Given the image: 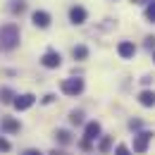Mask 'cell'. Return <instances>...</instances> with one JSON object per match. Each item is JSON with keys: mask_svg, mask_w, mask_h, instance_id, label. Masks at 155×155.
Here are the masks:
<instances>
[{"mask_svg": "<svg viewBox=\"0 0 155 155\" xmlns=\"http://www.w3.org/2000/svg\"><path fill=\"white\" fill-rule=\"evenodd\" d=\"M55 138H58L60 143H69V141H72L69 131H64V129H58V131H55Z\"/></svg>", "mask_w": 155, "mask_h": 155, "instance_id": "14", "label": "cell"}, {"mask_svg": "<svg viewBox=\"0 0 155 155\" xmlns=\"http://www.w3.org/2000/svg\"><path fill=\"white\" fill-rule=\"evenodd\" d=\"M98 136H100V124L98 122H88L86 124V131H84V141L91 143V141H96Z\"/></svg>", "mask_w": 155, "mask_h": 155, "instance_id": "9", "label": "cell"}, {"mask_svg": "<svg viewBox=\"0 0 155 155\" xmlns=\"http://www.w3.org/2000/svg\"><path fill=\"white\" fill-rule=\"evenodd\" d=\"M17 43H19V29H17L15 24L0 26V45H2L5 50H15Z\"/></svg>", "mask_w": 155, "mask_h": 155, "instance_id": "1", "label": "cell"}, {"mask_svg": "<svg viewBox=\"0 0 155 155\" xmlns=\"http://www.w3.org/2000/svg\"><path fill=\"white\" fill-rule=\"evenodd\" d=\"M146 19H148V21H155V0L146 7Z\"/></svg>", "mask_w": 155, "mask_h": 155, "instance_id": "17", "label": "cell"}, {"mask_svg": "<svg viewBox=\"0 0 155 155\" xmlns=\"http://www.w3.org/2000/svg\"><path fill=\"white\" fill-rule=\"evenodd\" d=\"M43 62V67H48V69H58L60 64H62V58H60L58 50H45V55L41 58Z\"/></svg>", "mask_w": 155, "mask_h": 155, "instance_id": "4", "label": "cell"}, {"mask_svg": "<svg viewBox=\"0 0 155 155\" xmlns=\"http://www.w3.org/2000/svg\"><path fill=\"white\" fill-rule=\"evenodd\" d=\"M153 45H155V38H153V36H150V38H146V48H153Z\"/></svg>", "mask_w": 155, "mask_h": 155, "instance_id": "23", "label": "cell"}, {"mask_svg": "<svg viewBox=\"0 0 155 155\" xmlns=\"http://www.w3.org/2000/svg\"><path fill=\"white\" fill-rule=\"evenodd\" d=\"M24 155H43L41 150H34V148H29V150H24Z\"/></svg>", "mask_w": 155, "mask_h": 155, "instance_id": "21", "label": "cell"}, {"mask_svg": "<svg viewBox=\"0 0 155 155\" xmlns=\"http://www.w3.org/2000/svg\"><path fill=\"white\" fill-rule=\"evenodd\" d=\"M117 53H119V58H134V53H136V45L131 43V41H122L119 45H117Z\"/></svg>", "mask_w": 155, "mask_h": 155, "instance_id": "8", "label": "cell"}, {"mask_svg": "<svg viewBox=\"0 0 155 155\" xmlns=\"http://www.w3.org/2000/svg\"><path fill=\"white\" fill-rule=\"evenodd\" d=\"M138 103H141L143 107H153V105H155V91H141Z\"/></svg>", "mask_w": 155, "mask_h": 155, "instance_id": "11", "label": "cell"}, {"mask_svg": "<svg viewBox=\"0 0 155 155\" xmlns=\"http://www.w3.org/2000/svg\"><path fill=\"white\" fill-rule=\"evenodd\" d=\"M150 138H153V134H150V131H141V134L134 138V153H146V150H148Z\"/></svg>", "mask_w": 155, "mask_h": 155, "instance_id": "5", "label": "cell"}, {"mask_svg": "<svg viewBox=\"0 0 155 155\" xmlns=\"http://www.w3.org/2000/svg\"><path fill=\"white\" fill-rule=\"evenodd\" d=\"M129 127H131V129H138V127H141V122H138V119H131V122H129Z\"/></svg>", "mask_w": 155, "mask_h": 155, "instance_id": "22", "label": "cell"}, {"mask_svg": "<svg viewBox=\"0 0 155 155\" xmlns=\"http://www.w3.org/2000/svg\"><path fill=\"white\" fill-rule=\"evenodd\" d=\"M115 155H131V150H129L124 143H119V146H117V150H115Z\"/></svg>", "mask_w": 155, "mask_h": 155, "instance_id": "20", "label": "cell"}, {"mask_svg": "<svg viewBox=\"0 0 155 155\" xmlns=\"http://www.w3.org/2000/svg\"><path fill=\"white\" fill-rule=\"evenodd\" d=\"M31 19H34V24H36L38 29H48V26H50V15L43 12V10H36V12L31 15Z\"/></svg>", "mask_w": 155, "mask_h": 155, "instance_id": "7", "label": "cell"}, {"mask_svg": "<svg viewBox=\"0 0 155 155\" xmlns=\"http://www.w3.org/2000/svg\"><path fill=\"white\" fill-rule=\"evenodd\" d=\"M12 100H15L12 88H0V103H12Z\"/></svg>", "mask_w": 155, "mask_h": 155, "instance_id": "13", "label": "cell"}, {"mask_svg": "<svg viewBox=\"0 0 155 155\" xmlns=\"http://www.w3.org/2000/svg\"><path fill=\"white\" fill-rule=\"evenodd\" d=\"M69 122H72V124H81V122H84V115H81L79 110H74V112L69 115Z\"/></svg>", "mask_w": 155, "mask_h": 155, "instance_id": "18", "label": "cell"}, {"mask_svg": "<svg viewBox=\"0 0 155 155\" xmlns=\"http://www.w3.org/2000/svg\"><path fill=\"white\" fill-rule=\"evenodd\" d=\"M98 150H100V153H107V150H110V136H103V138H100Z\"/></svg>", "mask_w": 155, "mask_h": 155, "instance_id": "16", "label": "cell"}, {"mask_svg": "<svg viewBox=\"0 0 155 155\" xmlns=\"http://www.w3.org/2000/svg\"><path fill=\"white\" fill-rule=\"evenodd\" d=\"M0 129H2L5 134H17L21 127H19V122H17V119H12V117H5V119L0 122Z\"/></svg>", "mask_w": 155, "mask_h": 155, "instance_id": "10", "label": "cell"}, {"mask_svg": "<svg viewBox=\"0 0 155 155\" xmlns=\"http://www.w3.org/2000/svg\"><path fill=\"white\" fill-rule=\"evenodd\" d=\"M10 148H12V146H10V141H7V138H2V136H0V153H7V150H10Z\"/></svg>", "mask_w": 155, "mask_h": 155, "instance_id": "19", "label": "cell"}, {"mask_svg": "<svg viewBox=\"0 0 155 155\" xmlns=\"http://www.w3.org/2000/svg\"><path fill=\"white\" fill-rule=\"evenodd\" d=\"M10 10H12L15 15H17V12H24V10H26V2H24V0H12Z\"/></svg>", "mask_w": 155, "mask_h": 155, "instance_id": "15", "label": "cell"}, {"mask_svg": "<svg viewBox=\"0 0 155 155\" xmlns=\"http://www.w3.org/2000/svg\"><path fill=\"white\" fill-rule=\"evenodd\" d=\"M81 91H84V79L72 77V79H64L62 81V93L64 96H79Z\"/></svg>", "mask_w": 155, "mask_h": 155, "instance_id": "2", "label": "cell"}, {"mask_svg": "<svg viewBox=\"0 0 155 155\" xmlns=\"http://www.w3.org/2000/svg\"><path fill=\"white\" fill-rule=\"evenodd\" d=\"M50 155H64V153H62V150H53Z\"/></svg>", "mask_w": 155, "mask_h": 155, "instance_id": "25", "label": "cell"}, {"mask_svg": "<svg viewBox=\"0 0 155 155\" xmlns=\"http://www.w3.org/2000/svg\"><path fill=\"white\" fill-rule=\"evenodd\" d=\"M34 103H36V96H34V93H24V96H15V100H12L15 110H19V112L29 110V107H31Z\"/></svg>", "mask_w": 155, "mask_h": 155, "instance_id": "3", "label": "cell"}, {"mask_svg": "<svg viewBox=\"0 0 155 155\" xmlns=\"http://www.w3.org/2000/svg\"><path fill=\"white\" fill-rule=\"evenodd\" d=\"M153 60H155V53H153Z\"/></svg>", "mask_w": 155, "mask_h": 155, "instance_id": "26", "label": "cell"}, {"mask_svg": "<svg viewBox=\"0 0 155 155\" xmlns=\"http://www.w3.org/2000/svg\"><path fill=\"white\" fill-rule=\"evenodd\" d=\"M72 55H74V60H86L88 58V48L86 45H74L72 48Z\"/></svg>", "mask_w": 155, "mask_h": 155, "instance_id": "12", "label": "cell"}, {"mask_svg": "<svg viewBox=\"0 0 155 155\" xmlns=\"http://www.w3.org/2000/svg\"><path fill=\"white\" fill-rule=\"evenodd\" d=\"M86 17H88V15H86V10H84L81 5H74V7L69 10V21H72V24H84Z\"/></svg>", "mask_w": 155, "mask_h": 155, "instance_id": "6", "label": "cell"}, {"mask_svg": "<svg viewBox=\"0 0 155 155\" xmlns=\"http://www.w3.org/2000/svg\"><path fill=\"white\" fill-rule=\"evenodd\" d=\"M131 2H141V5H143V2H146V5H150V2H153V0H131Z\"/></svg>", "mask_w": 155, "mask_h": 155, "instance_id": "24", "label": "cell"}]
</instances>
